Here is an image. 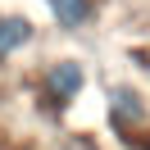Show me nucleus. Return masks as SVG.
Here are the masks:
<instances>
[{
  "instance_id": "obj_1",
  "label": "nucleus",
  "mask_w": 150,
  "mask_h": 150,
  "mask_svg": "<svg viewBox=\"0 0 150 150\" xmlns=\"http://www.w3.org/2000/svg\"><path fill=\"white\" fill-rule=\"evenodd\" d=\"M105 118H109V127H114L118 141L146 132L150 127V100H146V91H137V86H127V82L109 86V96H105Z\"/></svg>"
},
{
  "instance_id": "obj_2",
  "label": "nucleus",
  "mask_w": 150,
  "mask_h": 150,
  "mask_svg": "<svg viewBox=\"0 0 150 150\" xmlns=\"http://www.w3.org/2000/svg\"><path fill=\"white\" fill-rule=\"evenodd\" d=\"M82 86H86V68L77 64V59H55V64L41 73V91H46V100H55L59 109L73 105L77 96H82Z\"/></svg>"
},
{
  "instance_id": "obj_3",
  "label": "nucleus",
  "mask_w": 150,
  "mask_h": 150,
  "mask_svg": "<svg viewBox=\"0 0 150 150\" xmlns=\"http://www.w3.org/2000/svg\"><path fill=\"white\" fill-rule=\"evenodd\" d=\"M46 5H50V14H55V23L64 32H82L96 14V0H46Z\"/></svg>"
},
{
  "instance_id": "obj_4",
  "label": "nucleus",
  "mask_w": 150,
  "mask_h": 150,
  "mask_svg": "<svg viewBox=\"0 0 150 150\" xmlns=\"http://www.w3.org/2000/svg\"><path fill=\"white\" fill-rule=\"evenodd\" d=\"M32 37H37V28H32L28 18H18V14H5V18H0V59H9L14 50H23Z\"/></svg>"
},
{
  "instance_id": "obj_5",
  "label": "nucleus",
  "mask_w": 150,
  "mask_h": 150,
  "mask_svg": "<svg viewBox=\"0 0 150 150\" xmlns=\"http://www.w3.org/2000/svg\"><path fill=\"white\" fill-rule=\"evenodd\" d=\"M59 150H100V141H96L91 132H73V137L59 141Z\"/></svg>"
},
{
  "instance_id": "obj_6",
  "label": "nucleus",
  "mask_w": 150,
  "mask_h": 150,
  "mask_svg": "<svg viewBox=\"0 0 150 150\" xmlns=\"http://www.w3.org/2000/svg\"><path fill=\"white\" fill-rule=\"evenodd\" d=\"M141 68H146V73H150V50H146V55H141Z\"/></svg>"
}]
</instances>
